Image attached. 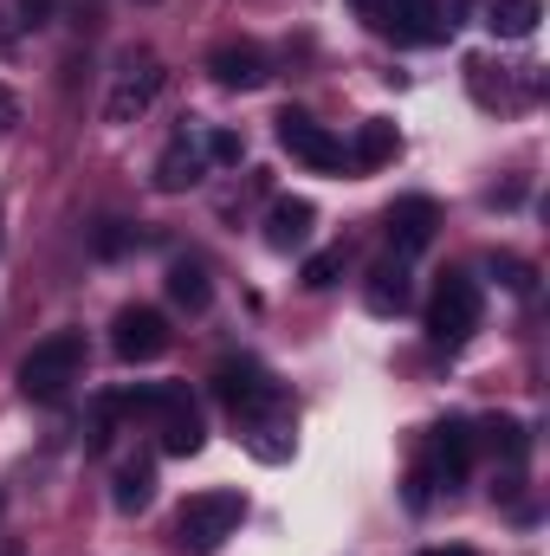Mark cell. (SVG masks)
Masks as SVG:
<instances>
[{"label": "cell", "instance_id": "4fadbf2b", "mask_svg": "<svg viewBox=\"0 0 550 556\" xmlns=\"http://www.w3.org/2000/svg\"><path fill=\"white\" fill-rule=\"evenodd\" d=\"M363 304H370V317H402V311L414 304L409 266H402V260L376 266V273H370V285H363Z\"/></svg>", "mask_w": 550, "mask_h": 556}, {"label": "cell", "instance_id": "e0dca14e", "mask_svg": "<svg viewBox=\"0 0 550 556\" xmlns=\"http://www.w3.org/2000/svg\"><path fill=\"white\" fill-rule=\"evenodd\" d=\"M538 20H545V0H492V7H486L492 39H532Z\"/></svg>", "mask_w": 550, "mask_h": 556}, {"label": "cell", "instance_id": "52a82bcc", "mask_svg": "<svg viewBox=\"0 0 550 556\" xmlns=\"http://www.w3.org/2000/svg\"><path fill=\"white\" fill-rule=\"evenodd\" d=\"M155 91H162V65L142 52V59H124V72H117V85H111V104H104V117L111 124H137L142 111L155 104Z\"/></svg>", "mask_w": 550, "mask_h": 556}, {"label": "cell", "instance_id": "7402d4cb", "mask_svg": "<svg viewBox=\"0 0 550 556\" xmlns=\"http://www.w3.org/2000/svg\"><path fill=\"white\" fill-rule=\"evenodd\" d=\"M201 149H208V155H214V162H240V155H247V142L234 137V130H214V137L201 142Z\"/></svg>", "mask_w": 550, "mask_h": 556}, {"label": "cell", "instance_id": "ba28073f", "mask_svg": "<svg viewBox=\"0 0 550 556\" xmlns=\"http://www.w3.org/2000/svg\"><path fill=\"white\" fill-rule=\"evenodd\" d=\"M208 78H214L221 91H260V85L273 78V65H266V52H260L253 39H227V46L208 52Z\"/></svg>", "mask_w": 550, "mask_h": 556}, {"label": "cell", "instance_id": "8fae6325", "mask_svg": "<svg viewBox=\"0 0 550 556\" xmlns=\"http://www.w3.org/2000/svg\"><path fill=\"white\" fill-rule=\"evenodd\" d=\"M201 175H208V149H201V137H195V130H175L168 149L155 155V188H162V194H188Z\"/></svg>", "mask_w": 550, "mask_h": 556}, {"label": "cell", "instance_id": "5b68a950", "mask_svg": "<svg viewBox=\"0 0 550 556\" xmlns=\"http://www.w3.org/2000/svg\"><path fill=\"white\" fill-rule=\"evenodd\" d=\"M278 149H285V155H298V162H304V168H317V175H343V168H350L343 142L330 137L324 124H311L304 111H285V117H278Z\"/></svg>", "mask_w": 550, "mask_h": 556}, {"label": "cell", "instance_id": "2e32d148", "mask_svg": "<svg viewBox=\"0 0 550 556\" xmlns=\"http://www.w3.org/2000/svg\"><path fill=\"white\" fill-rule=\"evenodd\" d=\"M168 298H175L188 317H201V311L214 304V278H208V266H201V260H175V266H168Z\"/></svg>", "mask_w": 550, "mask_h": 556}, {"label": "cell", "instance_id": "6da1fadb", "mask_svg": "<svg viewBox=\"0 0 550 556\" xmlns=\"http://www.w3.org/2000/svg\"><path fill=\"white\" fill-rule=\"evenodd\" d=\"M214 395H221V408L234 415V427L247 433V446L278 466L285 453H291V395H285V382H278L266 363H253V356H240V363H221L214 369Z\"/></svg>", "mask_w": 550, "mask_h": 556}, {"label": "cell", "instance_id": "3957f363", "mask_svg": "<svg viewBox=\"0 0 550 556\" xmlns=\"http://www.w3.org/2000/svg\"><path fill=\"white\" fill-rule=\"evenodd\" d=\"M78 376H85V337H78V330H52L46 343L26 350V363H20V395H26V402H59Z\"/></svg>", "mask_w": 550, "mask_h": 556}, {"label": "cell", "instance_id": "5bb4252c", "mask_svg": "<svg viewBox=\"0 0 550 556\" xmlns=\"http://www.w3.org/2000/svg\"><path fill=\"white\" fill-rule=\"evenodd\" d=\"M343 155H350V168H383V162H396V155H402V137H396V124H389V117H370Z\"/></svg>", "mask_w": 550, "mask_h": 556}, {"label": "cell", "instance_id": "277c9868", "mask_svg": "<svg viewBox=\"0 0 550 556\" xmlns=\"http://www.w3.org/2000/svg\"><path fill=\"white\" fill-rule=\"evenodd\" d=\"M479 311H486V298H479V278L447 273L440 285H434V298H427V337H434L440 350H460V343L479 330Z\"/></svg>", "mask_w": 550, "mask_h": 556}, {"label": "cell", "instance_id": "cb8c5ba5", "mask_svg": "<svg viewBox=\"0 0 550 556\" xmlns=\"http://www.w3.org/2000/svg\"><path fill=\"white\" fill-rule=\"evenodd\" d=\"M421 556H473V551H460V544H447V551H421Z\"/></svg>", "mask_w": 550, "mask_h": 556}, {"label": "cell", "instance_id": "7c38bea8", "mask_svg": "<svg viewBox=\"0 0 550 556\" xmlns=\"http://www.w3.org/2000/svg\"><path fill=\"white\" fill-rule=\"evenodd\" d=\"M311 227H317V207L304 194H278L273 207H266V247L273 253H298L311 240Z\"/></svg>", "mask_w": 550, "mask_h": 556}, {"label": "cell", "instance_id": "ac0fdd59", "mask_svg": "<svg viewBox=\"0 0 550 556\" xmlns=\"http://www.w3.org/2000/svg\"><path fill=\"white\" fill-rule=\"evenodd\" d=\"M486 440H492V453H499V459H512V466L532 453V433H525V420H512V415L486 420Z\"/></svg>", "mask_w": 550, "mask_h": 556}, {"label": "cell", "instance_id": "d6986e66", "mask_svg": "<svg viewBox=\"0 0 550 556\" xmlns=\"http://www.w3.org/2000/svg\"><path fill=\"white\" fill-rule=\"evenodd\" d=\"M298 278H304V291H330V285L343 278V247H324V253H311Z\"/></svg>", "mask_w": 550, "mask_h": 556}, {"label": "cell", "instance_id": "ffe728a7", "mask_svg": "<svg viewBox=\"0 0 550 556\" xmlns=\"http://www.w3.org/2000/svg\"><path fill=\"white\" fill-rule=\"evenodd\" d=\"M492 273H499V285H505V291H518V298H532V285H538V278H532V266H525V260H512V253H505V260H492Z\"/></svg>", "mask_w": 550, "mask_h": 556}, {"label": "cell", "instance_id": "9c48e42d", "mask_svg": "<svg viewBox=\"0 0 550 556\" xmlns=\"http://www.w3.org/2000/svg\"><path fill=\"white\" fill-rule=\"evenodd\" d=\"M466 466H473V427H466V420L434 427V446H427L421 479H427V485H460V479H466Z\"/></svg>", "mask_w": 550, "mask_h": 556}, {"label": "cell", "instance_id": "44dd1931", "mask_svg": "<svg viewBox=\"0 0 550 556\" xmlns=\"http://www.w3.org/2000/svg\"><path fill=\"white\" fill-rule=\"evenodd\" d=\"M130 240H137V233H130L124 220H104V227H98V253H104V260H117V253H124Z\"/></svg>", "mask_w": 550, "mask_h": 556}, {"label": "cell", "instance_id": "8992f818", "mask_svg": "<svg viewBox=\"0 0 550 556\" xmlns=\"http://www.w3.org/2000/svg\"><path fill=\"white\" fill-rule=\"evenodd\" d=\"M111 350H117V363H155L168 350V317L155 304H124L111 324Z\"/></svg>", "mask_w": 550, "mask_h": 556}, {"label": "cell", "instance_id": "7a4b0ae2", "mask_svg": "<svg viewBox=\"0 0 550 556\" xmlns=\"http://www.w3.org/2000/svg\"><path fill=\"white\" fill-rule=\"evenodd\" d=\"M240 525H247V498H240L234 485H214V492H195V498L175 511V544L188 556H214Z\"/></svg>", "mask_w": 550, "mask_h": 556}, {"label": "cell", "instance_id": "9a60e30c", "mask_svg": "<svg viewBox=\"0 0 550 556\" xmlns=\"http://www.w3.org/2000/svg\"><path fill=\"white\" fill-rule=\"evenodd\" d=\"M149 498H155V459H124L111 479V505L130 518V511H149Z\"/></svg>", "mask_w": 550, "mask_h": 556}, {"label": "cell", "instance_id": "30bf717a", "mask_svg": "<svg viewBox=\"0 0 550 556\" xmlns=\"http://www.w3.org/2000/svg\"><path fill=\"white\" fill-rule=\"evenodd\" d=\"M434 227H440V207H434L427 194L396 201V207H389V247H396V260L427 253V247H434Z\"/></svg>", "mask_w": 550, "mask_h": 556}, {"label": "cell", "instance_id": "603a6c76", "mask_svg": "<svg viewBox=\"0 0 550 556\" xmlns=\"http://www.w3.org/2000/svg\"><path fill=\"white\" fill-rule=\"evenodd\" d=\"M13 117H20V98H13V91H7V85H0V137H7V130H13Z\"/></svg>", "mask_w": 550, "mask_h": 556}]
</instances>
